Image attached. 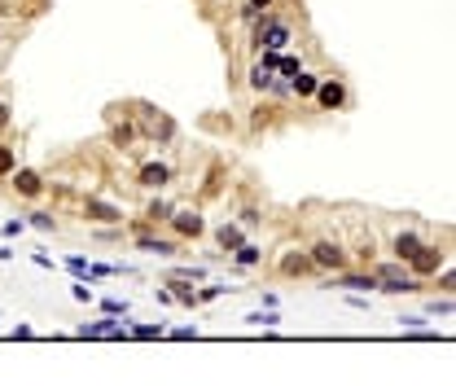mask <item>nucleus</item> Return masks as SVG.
Returning <instances> with one entry per match:
<instances>
[{
    "label": "nucleus",
    "mask_w": 456,
    "mask_h": 386,
    "mask_svg": "<svg viewBox=\"0 0 456 386\" xmlns=\"http://www.w3.org/2000/svg\"><path fill=\"white\" fill-rule=\"evenodd\" d=\"M255 44H263V48H281L290 44V27L277 18V14H259V27H255Z\"/></svg>",
    "instance_id": "obj_1"
},
{
    "label": "nucleus",
    "mask_w": 456,
    "mask_h": 386,
    "mask_svg": "<svg viewBox=\"0 0 456 386\" xmlns=\"http://www.w3.org/2000/svg\"><path fill=\"white\" fill-rule=\"evenodd\" d=\"M75 334H79V338H132V325H123L118 316H110V312H105V321L79 325Z\"/></svg>",
    "instance_id": "obj_2"
},
{
    "label": "nucleus",
    "mask_w": 456,
    "mask_h": 386,
    "mask_svg": "<svg viewBox=\"0 0 456 386\" xmlns=\"http://www.w3.org/2000/svg\"><path fill=\"white\" fill-rule=\"evenodd\" d=\"M311 263H316V268H329V272H342L346 268V250L338 246V241H316V246H311Z\"/></svg>",
    "instance_id": "obj_3"
},
{
    "label": "nucleus",
    "mask_w": 456,
    "mask_h": 386,
    "mask_svg": "<svg viewBox=\"0 0 456 386\" xmlns=\"http://www.w3.org/2000/svg\"><path fill=\"white\" fill-rule=\"evenodd\" d=\"M333 285L355 290V294H373V290H382L377 272H333Z\"/></svg>",
    "instance_id": "obj_4"
},
{
    "label": "nucleus",
    "mask_w": 456,
    "mask_h": 386,
    "mask_svg": "<svg viewBox=\"0 0 456 386\" xmlns=\"http://www.w3.org/2000/svg\"><path fill=\"white\" fill-rule=\"evenodd\" d=\"M408 268H413V276H430V272H439V268H443V250H439V246H422L413 259H408Z\"/></svg>",
    "instance_id": "obj_5"
},
{
    "label": "nucleus",
    "mask_w": 456,
    "mask_h": 386,
    "mask_svg": "<svg viewBox=\"0 0 456 386\" xmlns=\"http://www.w3.org/2000/svg\"><path fill=\"white\" fill-rule=\"evenodd\" d=\"M83 215H88V220H97V224H123V211H118L114 202H101V198H88V202H83Z\"/></svg>",
    "instance_id": "obj_6"
},
{
    "label": "nucleus",
    "mask_w": 456,
    "mask_h": 386,
    "mask_svg": "<svg viewBox=\"0 0 456 386\" xmlns=\"http://www.w3.org/2000/svg\"><path fill=\"white\" fill-rule=\"evenodd\" d=\"M136 246H141V250H149V255H158V259H172V255H180V241L154 237V233H145V228L136 233Z\"/></svg>",
    "instance_id": "obj_7"
},
{
    "label": "nucleus",
    "mask_w": 456,
    "mask_h": 386,
    "mask_svg": "<svg viewBox=\"0 0 456 386\" xmlns=\"http://www.w3.org/2000/svg\"><path fill=\"white\" fill-rule=\"evenodd\" d=\"M316 105H320V110H338V105H346V88H342L338 79H320Z\"/></svg>",
    "instance_id": "obj_8"
},
{
    "label": "nucleus",
    "mask_w": 456,
    "mask_h": 386,
    "mask_svg": "<svg viewBox=\"0 0 456 386\" xmlns=\"http://www.w3.org/2000/svg\"><path fill=\"white\" fill-rule=\"evenodd\" d=\"M9 185H14L22 198H40L44 193V180H40V172H31V167H18V172L9 176Z\"/></svg>",
    "instance_id": "obj_9"
},
{
    "label": "nucleus",
    "mask_w": 456,
    "mask_h": 386,
    "mask_svg": "<svg viewBox=\"0 0 456 386\" xmlns=\"http://www.w3.org/2000/svg\"><path fill=\"white\" fill-rule=\"evenodd\" d=\"M167 180H172V167H167V163H145L136 172V185L141 189H163Z\"/></svg>",
    "instance_id": "obj_10"
},
{
    "label": "nucleus",
    "mask_w": 456,
    "mask_h": 386,
    "mask_svg": "<svg viewBox=\"0 0 456 386\" xmlns=\"http://www.w3.org/2000/svg\"><path fill=\"white\" fill-rule=\"evenodd\" d=\"M172 224H176L180 237H198L202 228H207V220H202L198 211H172Z\"/></svg>",
    "instance_id": "obj_11"
},
{
    "label": "nucleus",
    "mask_w": 456,
    "mask_h": 386,
    "mask_svg": "<svg viewBox=\"0 0 456 386\" xmlns=\"http://www.w3.org/2000/svg\"><path fill=\"white\" fill-rule=\"evenodd\" d=\"M215 241H220V250H228V255H233V250L246 241V233H242L237 224H220V228H215Z\"/></svg>",
    "instance_id": "obj_12"
},
{
    "label": "nucleus",
    "mask_w": 456,
    "mask_h": 386,
    "mask_svg": "<svg viewBox=\"0 0 456 386\" xmlns=\"http://www.w3.org/2000/svg\"><path fill=\"white\" fill-rule=\"evenodd\" d=\"M167 285H172L176 303H185V307H194V303H198V290L189 285V276H167Z\"/></svg>",
    "instance_id": "obj_13"
},
{
    "label": "nucleus",
    "mask_w": 456,
    "mask_h": 386,
    "mask_svg": "<svg viewBox=\"0 0 456 386\" xmlns=\"http://www.w3.org/2000/svg\"><path fill=\"white\" fill-rule=\"evenodd\" d=\"M391 250H395V255H400V259L408 263V259L417 255V250H422V237H417V233H400V237H395V246H391Z\"/></svg>",
    "instance_id": "obj_14"
},
{
    "label": "nucleus",
    "mask_w": 456,
    "mask_h": 386,
    "mask_svg": "<svg viewBox=\"0 0 456 386\" xmlns=\"http://www.w3.org/2000/svg\"><path fill=\"white\" fill-rule=\"evenodd\" d=\"M233 259H237V268H255V263L263 259V250L255 246V241H242V246L233 250Z\"/></svg>",
    "instance_id": "obj_15"
},
{
    "label": "nucleus",
    "mask_w": 456,
    "mask_h": 386,
    "mask_svg": "<svg viewBox=\"0 0 456 386\" xmlns=\"http://www.w3.org/2000/svg\"><path fill=\"white\" fill-rule=\"evenodd\" d=\"M246 325H255V329H277L281 316H277V307H259V312H250Z\"/></svg>",
    "instance_id": "obj_16"
},
{
    "label": "nucleus",
    "mask_w": 456,
    "mask_h": 386,
    "mask_svg": "<svg viewBox=\"0 0 456 386\" xmlns=\"http://www.w3.org/2000/svg\"><path fill=\"white\" fill-rule=\"evenodd\" d=\"M307 268H311V255H285L281 259V272L285 276H303Z\"/></svg>",
    "instance_id": "obj_17"
},
{
    "label": "nucleus",
    "mask_w": 456,
    "mask_h": 386,
    "mask_svg": "<svg viewBox=\"0 0 456 386\" xmlns=\"http://www.w3.org/2000/svg\"><path fill=\"white\" fill-rule=\"evenodd\" d=\"M316 88H320L316 75H307V70H298V75H294V96H316Z\"/></svg>",
    "instance_id": "obj_18"
},
{
    "label": "nucleus",
    "mask_w": 456,
    "mask_h": 386,
    "mask_svg": "<svg viewBox=\"0 0 456 386\" xmlns=\"http://www.w3.org/2000/svg\"><path fill=\"white\" fill-rule=\"evenodd\" d=\"M272 79H277V75H272V70L263 66V62L250 70V88H259V92H272Z\"/></svg>",
    "instance_id": "obj_19"
},
{
    "label": "nucleus",
    "mask_w": 456,
    "mask_h": 386,
    "mask_svg": "<svg viewBox=\"0 0 456 386\" xmlns=\"http://www.w3.org/2000/svg\"><path fill=\"white\" fill-rule=\"evenodd\" d=\"M18 172V154H14V145H0V180H9Z\"/></svg>",
    "instance_id": "obj_20"
},
{
    "label": "nucleus",
    "mask_w": 456,
    "mask_h": 386,
    "mask_svg": "<svg viewBox=\"0 0 456 386\" xmlns=\"http://www.w3.org/2000/svg\"><path fill=\"white\" fill-rule=\"evenodd\" d=\"M27 224L40 228V233H57V220H53L49 211H27Z\"/></svg>",
    "instance_id": "obj_21"
},
{
    "label": "nucleus",
    "mask_w": 456,
    "mask_h": 386,
    "mask_svg": "<svg viewBox=\"0 0 456 386\" xmlns=\"http://www.w3.org/2000/svg\"><path fill=\"white\" fill-rule=\"evenodd\" d=\"M172 211H176V207H172V202H163V198H154V202H149V207H145V220H154V224H158V220H172Z\"/></svg>",
    "instance_id": "obj_22"
},
{
    "label": "nucleus",
    "mask_w": 456,
    "mask_h": 386,
    "mask_svg": "<svg viewBox=\"0 0 456 386\" xmlns=\"http://www.w3.org/2000/svg\"><path fill=\"white\" fill-rule=\"evenodd\" d=\"M132 338H141V343H154V338H167L163 325H132Z\"/></svg>",
    "instance_id": "obj_23"
},
{
    "label": "nucleus",
    "mask_w": 456,
    "mask_h": 386,
    "mask_svg": "<svg viewBox=\"0 0 456 386\" xmlns=\"http://www.w3.org/2000/svg\"><path fill=\"white\" fill-rule=\"evenodd\" d=\"M66 268L75 272V281H88V276H92V263H88V259H79V255H70V259H66Z\"/></svg>",
    "instance_id": "obj_24"
},
{
    "label": "nucleus",
    "mask_w": 456,
    "mask_h": 386,
    "mask_svg": "<svg viewBox=\"0 0 456 386\" xmlns=\"http://www.w3.org/2000/svg\"><path fill=\"white\" fill-rule=\"evenodd\" d=\"M132 136H136V128H132V123H123V128H114V132H110V145L127 150V145H132Z\"/></svg>",
    "instance_id": "obj_25"
},
{
    "label": "nucleus",
    "mask_w": 456,
    "mask_h": 386,
    "mask_svg": "<svg viewBox=\"0 0 456 386\" xmlns=\"http://www.w3.org/2000/svg\"><path fill=\"white\" fill-rule=\"evenodd\" d=\"M430 316H452V312H456V298H430Z\"/></svg>",
    "instance_id": "obj_26"
},
{
    "label": "nucleus",
    "mask_w": 456,
    "mask_h": 386,
    "mask_svg": "<svg viewBox=\"0 0 456 386\" xmlns=\"http://www.w3.org/2000/svg\"><path fill=\"white\" fill-rule=\"evenodd\" d=\"M167 276H189V281H207V268H198V263H189V268H172Z\"/></svg>",
    "instance_id": "obj_27"
},
{
    "label": "nucleus",
    "mask_w": 456,
    "mask_h": 386,
    "mask_svg": "<svg viewBox=\"0 0 456 386\" xmlns=\"http://www.w3.org/2000/svg\"><path fill=\"white\" fill-rule=\"evenodd\" d=\"M101 312H110V316H127V312H132V303H127V298H105V303H101Z\"/></svg>",
    "instance_id": "obj_28"
},
{
    "label": "nucleus",
    "mask_w": 456,
    "mask_h": 386,
    "mask_svg": "<svg viewBox=\"0 0 456 386\" xmlns=\"http://www.w3.org/2000/svg\"><path fill=\"white\" fill-rule=\"evenodd\" d=\"M277 70H281V79H290V83H294V75L303 70V62H298V57H281V66H277Z\"/></svg>",
    "instance_id": "obj_29"
},
{
    "label": "nucleus",
    "mask_w": 456,
    "mask_h": 386,
    "mask_svg": "<svg viewBox=\"0 0 456 386\" xmlns=\"http://www.w3.org/2000/svg\"><path fill=\"white\" fill-rule=\"evenodd\" d=\"M224 290H228V285H202V290H198V303H215Z\"/></svg>",
    "instance_id": "obj_30"
},
{
    "label": "nucleus",
    "mask_w": 456,
    "mask_h": 386,
    "mask_svg": "<svg viewBox=\"0 0 456 386\" xmlns=\"http://www.w3.org/2000/svg\"><path fill=\"white\" fill-rule=\"evenodd\" d=\"M272 9V0H246V18H259V14H268Z\"/></svg>",
    "instance_id": "obj_31"
},
{
    "label": "nucleus",
    "mask_w": 456,
    "mask_h": 386,
    "mask_svg": "<svg viewBox=\"0 0 456 386\" xmlns=\"http://www.w3.org/2000/svg\"><path fill=\"white\" fill-rule=\"evenodd\" d=\"M70 298H79V303H92V290H88V281H75V285H70Z\"/></svg>",
    "instance_id": "obj_32"
},
{
    "label": "nucleus",
    "mask_w": 456,
    "mask_h": 386,
    "mask_svg": "<svg viewBox=\"0 0 456 386\" xmlns=\"http://www.w3.org/2000/svg\"><path fill=\"white\" fill-rule=\"evenodd\" d=\"M22 228H27V220H5V237H18Z\"/></svg>",
    "instance_id": "obj_33"
},
{
    "label": "nucleus",
    "mask_w": 456,
    "mask_h": 386,
    "mask_svg": "<svg viewBox=\"0 0 456 386\" xmlns=\"http://www.w3.org/2000/svg\"><path fill=\"white\" fill-rule=\"evenodd\" d=\"M346 303H351L355 312H369V298H364V294H355V290H351V298H346Z\"/></svg>",
    "instance_id": "obj_34"
},
{
    "label": "nucleus",
    "mask_w": 456,
    "mask_h": 386,
    "mask_svg": "<svg viewBox=\"0 0 456 386\" xmlns=\"http://www.w3.org/2000/svg\"><path fill=\"white\" fill-rule=\"evenodd\" d=\"M167 338H198V325H185V329H172Z\"/></svg>",
    "instance_id": "obj_35"
},
{
    "label": "nucleus",
    "mask_w": 456,
    "mask_h": 386,
    "mask_svg": "<svg viewBox=\"0 0 456 386\" xmlns=\"http://www.w3.org/2000/svg\"><path fill=\"white\" fill-rule=\"evenodd\" d=\"M439 290H452V294H456V272H443L439 276Z\"/></svg>",
    "instance_id": "obj_36"
},
{
    "label": "nucleus",
    "mask_w": 456,
    "mask_h": 386,
    "mask_svg": "<svg viewBox=\"0 0 456 386\" xmlns=\"http://www.w3.org/2000/svg\"><path fill=\"white\" fill-rule=\"evenodd\" d=\"M9 123H14V114H9V105L0 101V128H9Z\"/></svg>",
    "instance_id": "obj_37"
}]
</instances>
